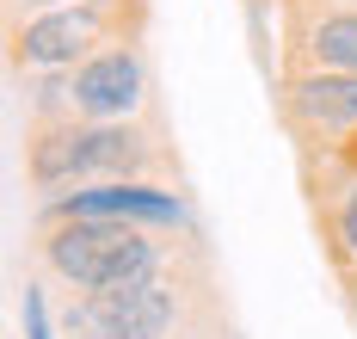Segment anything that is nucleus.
<instances>
[{"instance_id": "5", "label": "nucleus", "mask_w": 357, "mask_h": 339, "mask_svg": "<svg viewBox=\"0 0 357 339\" xmlns=\"http://www.w3.org/2000/svg\"><path fill=\"white\" fill-rule=\"evenodd\" d=\"M93 38H99V19H93V13H50V19H37L19 43H25L31 62H74Z\"/></svg>"}, {"instance_id": "2", "label": "nucleus", "mask_w": 357, "mask_h": 339, "mask_svg": "<svg viewBox=\"0 0 357 339\" xmlns=\"http://www.w3.org/2000/svg\"><path fill=\"white\" fill-rule=\"evenodd\" d=\"M93 321H99L105 339H160L167 321H173V296H167V284H154L142 271V278H130L117 290H99Z\"/></svg>"}, {"instance_id": "3", "label": "nucleus", "mask_w": 357, "mask_h": 339, "mask_svg": "<svg viewBox=\"0 0 357 339\" xmlns=\"http://www.w3.org/2000/svg\"><path fill=\"white\" fill-rule=\"evenodd\" d=\"M62 216L74 223H123V216H142V223H178V197L148 186H99V191H74L62 204Z\"/></svg>"}, {"instance_id": "6", "label": "nucleus", "mask_w": 357, "mask_h": 339, "mask_svg": "<svg viewBox=\"0 0 357 339\" xmlns=\"http://www.w3.org/2000/svg\"><path fill=\"white\" fill-rule=\"evenodd\" d=\"M31 173L43 179V186H62V179H74V173H86V136H80V130L43 136L37 154H31Z\"/></svg>"}, {"instance_id": "8", "label": "nucleus", "mask_w": 357, "mask_h": 339, "mask_svg": "<svg viewBox=\"0 0 357 339\" xmlns=\"http://www.w3.org/2000/svg\"><path fill=\"white\" fill-rule=\"evenodd\" d=\"M136 136H123V130H93L86 136V173H123V167H136Z\"/></svg>"}, {"instance_id": "10", "label": "nucleus", "mask_w": 357, "mask_h": 339, "mask_svg": "<svg viewBox=\"0 0 357 339\" xmlns=\"http://www.w3.org/2000/svg\"><path fill=\"white\" fill-rule=\"evenodd\" d=\"M25 339H50V321H43V296L25 290Z\"/></svg>"}, {"instance_id": "4", "label": "nucleus", "mask_w": 357, "mask_h": 339, "mask_svg": "<svg viewBox=\"0 0 357 339\" xmlns=\"http://www.w3.org/2000/svg\"><path fill=\"white\" fill-rule=\"evenodd\" d=\"M136 86H142V75H136V62L123 56V50H111V56H93L86 68H80V80H74V93H80V105L93 117H117L136 105Z\"/></svg>"}, {"instance_id": "1", "label": "nucleus", "mask_w": 357, "mask_h": 339, "mask_svg": "<svg viewBox=\"0 0 357 339\" xmlns=\"http://www.w3.org/2000/svg\"><path fill=\"white\" fill-rule=\"evenodd\" d=\"M50 265L86 290H117L148 271V241L123 223H74L50 234Z\"/></svg>"}, {"instance_id": "7", "label": "nucleus", "mask_w": 357, "mask_h": 339, "mask_svg": "<svg viewBox=\"0 0 357 339\" xmlns=\"http://www.w3.org/2000/svg\"><path fill=\"white\" fill-rule=\"evenodd\" d=\"M296 105L314 123H351L357 117V80H302L296 86Z\"/></svg>"}, {"instance_id": "9", "label": "nucleus", "mask_w": 357, "mask_h": 339, "mask_svg": "<svg viewBox=\"0 0 357 339\" xmlns=\"http://www.w3.org/2000/svg\"><path fill=\"white\" fill-rule=\"evenodd\" d=\"M314 50L333 68H357V19H326L321 31H314Z\"/></svg>"}, {"instance_id": "11", "label": "nucleus", "mask_w": 357, "mask_h": 339, "mask_svg": "<svg viewBox=\"0 0 357 339\" xmlns=\"http://www.w3.org/2000/svg\"><path fill=\"white\" fill-rule=\"evenodd\" d=\"M339 228H345V241L357 247V191H351V204H345V216H339Z\"/></svg>"}]
</instances>
